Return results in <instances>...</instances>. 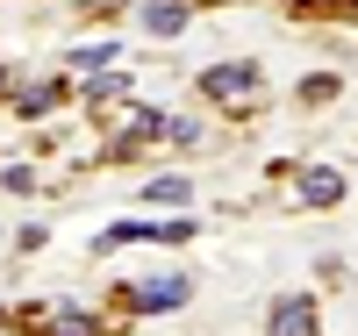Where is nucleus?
Listing matches in <instances>:
<instances>
[{
	"mask_svg": "<svg viewBox=\"0 0 358 336\" xmlns=\"http://www.w3.org/2000/svg\"><path fill=\"white\" fill-rule=\"evenodd\" d=\"M201 86H208V101H222V108H251L258 101V72L251 65H215Z\"/></svg>",
	"mask_w": 358,
	"mask_h": 336,
	"instance_id": "f257e3e1",
	"label": "nucleus"
},
{
	"mask_svg": "<svg viewBox=\"0 0 358 336\" xmlns=\"http://www.w3.org/2000/svg\"><path fill=\"white\" fill-rule=\"evenodd\" d=\"M179 300H187V279H179V272H165V279H143V286H129V308H136V315H172Z\"/></svg>",
	"mask_w": 358,
	"mask_h": 336,
	"instance_id": "f03ea898",
	"label": "nucleus"
},
{
	"mask_svg": "<svg viewBox=\"0 0 358 336\" xmlns=\"http://www.w3.org/2000/svg\"><path fill=\"white\" fill-rule=\"evenodd\" d=\"M265 336H315V308L308 300H280L273 322H265Z\"/></svg>",
	"mask_w": 358,
	"mask_h": 336,
	"instance_id": "7ed1b4c3",
	"label": "nucleus"
},
{
	"mask_svg": "<svg viewBox=\"0 0 358 336\" xmlns=\"http://www.w3.org/2000/svg\"><path fill=\"white\" fill-rule=\"evenodd\" d=\"M337 193H344V179H337L330 165H315V172H301V200H308V207H330Z\"/></svg>",
	"mask_w": 358,
	"mask_h": 336,
	"instance_id": "20e7f679",
	"label": "nucleus"
},
{
	"mask_svg": "<svg viewBox=\"0 0 358 336\" xmlns=\"http://www.w3.org/2000/svg\"><path fill=\"white\" fill-rule=\"evenodd\" d=\"M143 29H151V36H179V29H187V8H179V0H158V8L143 15Z\"/></svg>",
	"mask_w": 358,
	"mask_h": 336,
	"instance_id": "39448f33",
	"label": "nucleus"
},
{
	"mask_svg": "<svg viewBox=\"0 0 358 336\" xmlns=\"http://www.w3.org/2000/svg\"><path fill=\"white\" fill-rule=\"evenodd\" d=\"M143 193H151V200H172V207H187V179H151V187H143Z\"/></svg>",
	"mask_w": 358,
	"mask_h": 336,
	"instance_id": "423d86ee",
	"label": "nucleus"
},
{
	"mask_svg": "<svg viewBox=\"0 0 358 336\" xmlns=\"http://www.w3.org/2000/svg\"><path fill=\"white\" fill-rule=\"evenodd\" d=\"M108 57H115V43H86V50H72V57H65V65H79V72H86V65H108Z\"/></svg>",
	"mask_w": 358,
	"mask_h": 336,
	"instance_id": "0eeeda50",
	"label": "nucleus"
},
{
	"mask_svg": "<svg viewBox=\"0 0 358 336\" xmlns=\"http://www.w3.org/2000/svg\"><path fill=\"white\" fill-rule=\"evenodd\" d=\"M108 94L122 101V94H129V79H122V72H101V79H94V101H108Z\"/></svg>",
	"mask_w": 358,
	"mask_h": 336,
	"instance_id": "6e6552de",
	"label": "nucleus"
}]
</instances>
